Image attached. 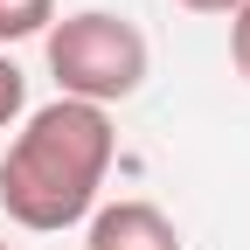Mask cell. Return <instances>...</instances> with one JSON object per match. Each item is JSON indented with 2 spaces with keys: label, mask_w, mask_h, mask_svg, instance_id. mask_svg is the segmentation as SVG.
Returning <instances> with one entry per match:
<instances>
[{
  "label": "cell",
  "mask_w": 250,
  "mask_h": 250,
  "mask_svg": "<svg viewBox=\"0 0 250 250\" xmlns=\"http://www.w3.org/2000/svg\"><path fill=\"white\" fill-rule=\"evenodd\" d=\"M111 153H118V132L98 104L56 98L42 111H28L21 139L0 160V208L21 229H42V236L70 229L90 215V202L111 174Z\"/></svg>",
  "instance_id": "6da1fadb"
},
{
  "label": "cell",
  "mask_w": 250,
  "mask_h": 250,
  "mask_svg": "<svg viewBox=\"0 0 250 250\" xmlns=\"http://www.w3.org/2000/svg\"><path fill=\"white\" fill-rule=\"evenodd\" d=\"M49 77L62 98L77 104H118L146 83V35L125 14L104 7H83V14H62L49 28Z\"/></svg>",
  "instance_id": "7a4b0ae2"
},
{
  "label": "cell",
  "mask_w": 250,
  "mask_h": 250,
  "mask_svg": "<svg viewBox=\"0 0 250 250\" xmlns=\"http://www.w3.org/2000/svg\"><path fill=\"white\" fill-rule=\"evenodd\" d=\"M83 250H181V229L153 202H111V208L90 215V243Z\"/></svg>",
  "instance_id": "3957f363"
},
{
  "label": "cell",
  "mask_w": 250,
  "mask_h": 250,
  "mask_svg": "<svg viewBox=\"0 0 250 250\" xmlns=\"http://www.w3.org/2000/svg\"><path fill=\"white\" fill-rule=\"evenodd\" d=\"M56 21V0H0V42H28Z\"/></svg>",
  "instance_id": "277c9868"
},
{
  "label": "cell",
  "mask_w": 250,
  "mask_h": 250,
  "mask_svg": "<svg viewBox=\"0 0 250 250\" xmlns=\"http://www.w3.org/2000/svg\"><path fill=\"white\" fill-rule=\"evenodd\" d=\"M21 104H28V77H21V62L0 56V125H14V118H21Z\"/></svg>",
  "instance_id": "5b68a950"
},
{
  "label": "cell",
  "mask_w": 250,
  "mask_h": 250,
  "mask_svg": "<svg viewBox=\"0 0 250 250\" xmlns=\"http://www.w3.org/2000/svg\"><path fill=\"white\" fill-rule=\"evenodd\" d=\"M229 62H236L243 77H250V0H243L236 14H229Z\"/></svg>",
  "instance_id": "8992f818"
},
{
  "label": "cell",
  "mask_w": 250,
  "mask_h": 250,
  "mask_svg": "<svg viewBox=\"0 0 250 250\" xmlns=\"http://www.w3.org/2000/svg\"><path fill=\"white\" fill-rule=\"evenodd\" d=\"M181 7H195V14H236L243 0H181Z\"/></svg>",
  "instance_id": "52a82bcc"
},
{
  "label": "cell",
  "mask_w": 250,
  "mask_h": 250,
  "mask_svg": "<svg viewBox=\"0 0 250 250\" xmlns=\"http://www.w3.org/2000/svg\"><path fill=\"white\" fill-rule=\"evenodd\" d=\"M0 250H7V243H0Z\"/></svg>",
  "instance_id": "ba28073f"
}]
</instances>
